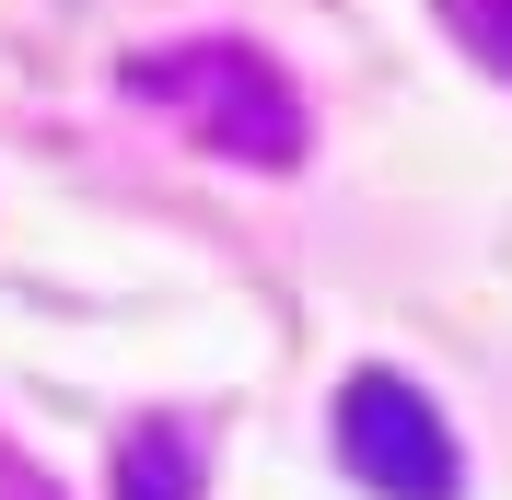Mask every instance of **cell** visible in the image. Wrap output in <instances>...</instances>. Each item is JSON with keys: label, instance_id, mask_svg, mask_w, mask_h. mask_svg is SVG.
Segmentation results:
<instances>
[{"label": "cell", "instance_id": "obj_5", "mask_svg": "<svg viewBox=\"0 0 512 500\" xmlns=\"http://www.w3.org/2000/svg\"><path fill=\"white\" fill-rule=\"evenodd\" d=\"M12 500H47V489H35V477H12Z\"/></svg>", "mask_w": 512, "mask_h": 500}, {"label": "cell", "instance_id": "obj_1", "mask_svg": "<svg viewBox=\"0 0 512 500\" xmlns=\"http://www.w3.org/2000/svg\"><path fill=\"white\" fill-rule=\"evenodd\" d=\"M128 94L163 105L175 128H198V140L233 152V163H291V152H303V94L256 59L245 35H187V47L128 59Z\"/></svg>", "mask_w": 512, "mask_h": 500}, {"label": "cell", "instance_id": "obj_2", "mask_svg": "<svg viewBox=\"0 0 512 500\" xmlns=\"http://www.w3.org/2000/svg\"><path fill=\"white\" fill-rule=\"evenodd\" d=\"M338 454H350V477L373 500H454V477H466L443 407L408 373H350L338 384Z\"/></svg>", "mask_w": 512, "mask_h": 500}, {"label": "cell", "instance_id": "obj_4", "mask_svg": "<svg viewBox=\"0 0 512 500\" xmlns=\"http://www.w3.org/2000/svg\"><path fill=\"white\" fill-rule=\"evenodd\" d=\"M454 24H466V35L489 47V59L512 70V0H454Z\"/></svg>", "mask_w": 512, "mask_h": 500}, {"label": "cell", "instance_id": "obj_3", "mask_svg": "<svg viewBox=\"0 0 512 500\" xmlns=\"http://www.w3.org/2000/svg\"><path fill=\"white\" fill-rule=\"evenodd\" d=\"M117 500H198V442L187 431H128Z\"/></svg>", "mask_w": 512, "mask_h": 500}]
</instances>
